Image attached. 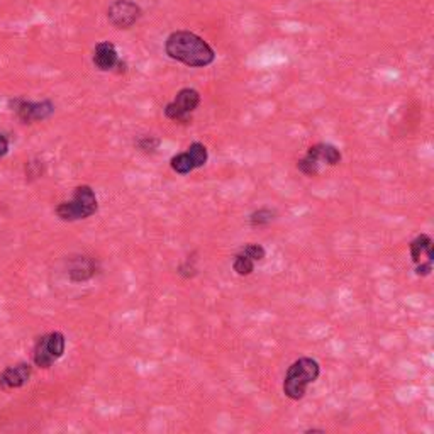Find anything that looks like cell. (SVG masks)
<instances>
[{
    "mask_svg": "<svg viewBox=\"0 0 434 434\" xmlns=\"http://www.w3.org/2000/svg\"><path fill=\"white\" fill-rule=\"evenodd\" d=\"M166 57L190 68H205L216 62V51L204 38L192 31H173L165 41Z\"/></svg>",
    "mask_w": 434,
    "mask_h": 434,
    "instance_id": "1",
    "label": "cell"
},
{
    "mask_svg": "<svg viewBox=\"0 0 434 434\" xmlns=\"http://www.w3.org/2000/svg\"><path fill=\"white\" fill-rule=\"evenodd\" d=\"M321 375V365L311 356H302L290 365L283 378V394L290 401H302L307 387L317 382Z\"/></svg>",
    "mask_w": 434,
    "mask_h": 434,
    "instance_id": "2",
    "label": "cell"
},
{
    "mask_svg": "<svg viewBox=\"0 0 434 434\" xmlns=\"http://www.w3.org/2000/svg\"><path fill=\"white\" fill-rule=\"evenodd\" d=\"M98 210V200L90 185H79L73 190L70 200L59 202L55 209L57 216L64 222H75L92 217Z\"/></svg>",
    "mask_w": 434,
    "mask_h": 434,
    "instance_id": "3",
    "label": "cell"
},
{
    "mask_svg": "<svg viewBox=\"0 0 434 434\" xmlns=\"http://www.w3.org/2000/svg\"><path fill=\"white\" fill-rule=\"evenodd\" d=\"M343 160L338 146L331 143H316L309 146L306 154L297 161V170L306 177H317L324 166H336Z\"/></svg>",
    "mask_w": 434,
    "mask_h": 434,
    "instance_id": "4",
    "label": "cell"
},
{
    "mask_svg": "<svg viewBox=\"0 0 434 434\" xmlns=\"http://www.w3.org/2000/svg\"><path fill=\"white\" fill-rule=\"evenodd\" d=\"M202 96L199 90L185 87L178 90L177 96L165 105V118L177 124L192 122V115L199 109Z\"/></svg>",
    "mask_w": 434,
    "mask_h": 434,
    "instance_id": "5",
    "label": "cell"
},
{
    "mask_svg": "<svg viewBox=\"0 0 434 434\" xmlns=\"http://www.w3.org/2000/svg\"><path fill=\"white\" fill-rule=\"evenodd\" d=\"M64 350H67V338L63 333L55 331V333L45 334L38 339L36 346H34V365L40 368H50L51 365L62 358Z\"/></svg>",
    "mask_w": 434,
    "mask_h": 434,
    "instance_id": "6",
    "label": "cell"
},
{
    "mask_svg": "<svg viewBox=\"0 0 434 434\" xmlns=\"http://www.w3.org/2000/svg\"><path fill=\"white\" fill-rule=\"evenodd\" d=\"M143 17V8L135 0H113L107 7V21L114 29L127 31L139 23Z\"/></svg>",
    "mask_w": 434,
    "mask_h": 434,
    "instance_id": "7",
    "label": "cell"
},
{
    "mask_svg": "<svg viewBox=\"0 0 434 434\" xmlns=\"http://www.w3.org/2000/svg\"><path fill=\"white\" fill-rule=\"evenodd\" d=\"M8 107H11V110H14L17 119L23 124L46 121V119H50L55 114V109H57L51 101L33 102L25 101V98H12V101H8Z\"/></svg>",
    "mask_w": 434,
    "mask_h": 434,
    "instance_id": "8",
    "label": "cell"
},
{
    "mask_svg": "<svg viewBox=\"0 0 434 434\" xmlns=\"http://www.w3.org/2000/svg\"><path fill=\"white\" fill-rule=\"evenodd\" d=\"M209 161V149L204 143H192L183 153L175 154L170 160V166L175 173L178 175H188L192 171L202 169L207 165Z\"/></svg>",
    "mask_w": 434,
    "mask_h": 434,
    "instance_id": "9",
    "label": "cell"
},
{
    "mask_svg": "<svg viewBox=\"0 0 434 434\" xmlns=\"http://www.w3.org/2000/svg\"><path fill=\"white\" fill-rule=\"evenodd\" d=\"M411 258L416 265L418 277H428L433 272L434 261V243L429 234L421 233L409 243Z\"/></svg>",
    "mask_w": 434,
    "mask_h": 434,
    "instance_id": "10",
    "label": "cell"
},
{
    "mask_svg": "<svg viewBox=\"0 0 434 434\" xmlns=\"http://www.w3.org/2000/svg\"><path fill=\"white\" fill-rule=\"evenodd\" d=\"M266 258V249L258 243H249L236 253L233 258V270L239 277H248L255 272V266Z\"/></svg>",
    "mask_w": 434,
    "mask_h": 434,
    "instance_id": "11",
    "label": "cell"
},
{
    "mask_svg": "<svg viewBox=\"0 0 434 434\" xmlns=\"http://www.w3.org/2000/svg\"><path fill=\"white\" fill-rule=\"evenodd\" d=\"M92 62L98 72H114L115 68H119L118 73H124L127 70V64L119 58L118 48L110 41L97 42Z\"/></svg>",
    "mask_w": 434,
    "mask_h": 434,
    "instance_id": "12",
    "label": "cell"
},
{
    "mask_svg": "<svg viewBox=\"0 0 434 434\" xmlns=\"http://www.w3.org/2000/svg\"><path fill=\"white\" fill-rule=\"evenodd\" d=\"M97 273V261L93 258L80 255L70 258V263H68V278L73 283L87 282L93 275Z\"/></svg>",
    "mask_w": 434,
    "mask_h": 434,
    "instance_id": "13",
    "label": "cell"
},
{
    "mask_svg": "<svg viewBox=\"0 0 434 434\" xmlns=\"http://www.w3.org/2000/svg\"><path fill=\"white\" fill-rule=\"evenodd\" d=\"M33 368L29 363H19L16 367H8L0 373V389L4 390H12V389H21L29 382L31 378Z\"/></svg>",
    "mask_w": 434,
    "mask_h": 434,
    "instance_id": "14",
    "label": "cell"
},
{
    "mask_svg": "<svg viewBox=\"0 0 434 434\" xmlns=\"http://www.w3.org/2000/svg\"><path fill=\"white\" fill-rule=\"evenodd\" d=\"M275 217H277V210L270 209V207H261V209H256L253 210L251 214H249V226L251 227H266L270 226L272 222L275 221Z\"/></svg>",
    "mask_w": 434,
    "mask_h": 434,
    "instance_id": "15",
    "label": "cell"
},
{
    "mask_svg": "<svg viewBox=\"0 0 434 434\" xmlns=\"http://www.w3.org/2000/svg\"><path fill=\"white\" fill-rule=\"evenodd\" d=\"M160 144H161L160 137L153 135L139 136L136 141V148L143 153H154L158 148H160Z\"/></svg>",
    "mask_w": 434,
    "mask_h": 434,
    "instance_id": "16",
    "label": "cell"
},
{
    "mask_svg": "<svg viewBox=\"0 0 434 434\" xmlns=\"http://www.w3.org/2000/svg\"><path fill=\"white\" fill-rule=\"evenodd\" d=\"M25 171H28V177H33V178H38L42 175V161H29L28 166H25Z\"/></svg>",
    "mask_w": 434,
    "mask_h": 434,
    "instance_id": "17",
    "label": "cell"
},
{
    "mask_svg": "<svg viewBox=\"0 0 434 434\" xmlns=\"http://www.w3.org/2000/svg\"><path fill=\"white\" fill-rule=\"evenodd\" d=\"M193 261H195V260H190V256H188L185 260V263L180 266V273H182L183 277L188 278V277H193V275H195L197 268H195V265H193Z\"/></svg>",
    "mask_w": 434,
    "mask_h": 434,
    "instance_id": "18",
    "label": "cell"
},
{
    "mask_svg": "<svg viewBox=\"0 0 434 434\" xmlns=\"http://www.w3.org/2000/svg\"><path fill=\"white\" fill-rule=\"evenodd\" d=\"M8 148H11V144H8L7 136H6V135H2V132H0V158L7 156Z\"/></svg>",
    "mask_w": 434,
    "mask_h": 434,
    "instance_id": "19",
    "label": "cell"
},
{
    "mask_svg": "<svg viewBox=\"0 0 434 434\" xmlns=\"http://www.w3.org/2000/svg\"><path fill=\"white\" fill-rule=\"evenodd\" d=\"M306 433H326L324 429H306Z\"/></svg>",
    "mask_w": 434,
    "mask_h": 434,
    "instance_id": "20",
    "label": "cell"
}]
</instances>
